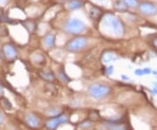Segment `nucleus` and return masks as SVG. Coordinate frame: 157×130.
<instances>
[{"label": "nucleus", "mask_w": 157, "mask_h": 130, "mask_svg": "<svg viewBox=\"0 0 157 130\" xmlns=\"http://www.w3.org/2000/svg\"><path fill=\"white\" fill-rule=\"evenodd\" d=\"M89 94L95 100H102L109 95L111 88L110 86L101 84V83H94L89 86Z\"/></svg>", "instance_id": "obj_2"}, {"label": "nucleus", "mask_w": 157, "mask_h": 130, "mask_svg": "<svg viewBox=\"0 0 157 130\" xmlns=\"http://www.w3.org/2000/svg\"><path fill=\"white\" fill-rule=\"evenodd\" d=\"M123 2L127 5L128 7H136L138 6V0H123Z\"/></svg>", "instance_id": "obj_14"}, {"label": "nucleus", "mask_w": 157, "mask_h": 130, "mask_svg": "<svg viewBox=\"0 0 157 130\" xmlns=\"http://www.w3.org/2000/svg\"><path fill=\"white\" fill-rule=\"evenodd\" d=\"M154 86H155V87H157V82H155V84H154Z\"/></svg>", "instance_id": "obj_29"}, {"label": "nucleus", "mask_w": 157, "mask_h": 130, "mask_svg": "<svg viewBox=\"0 0 157 130\" xmlns=\"http://www.w3.org/2000/svg\"><path fill=\"white\" fill-rule=\"evenodd\" d=\"M0 62H1V52H0Z\"/></svg>", "instance_id": "obj_30"}, {"label": "nucleus", "mask_w": 157, "mask_h": 130, "mask_svg": "<svg viewBox=\"0 0 157 130\" xmlns=\"http://www.w3.org/2000/svg\"><path fill=\"white\" fill-rule=\"evenodd\" d=\"M90 126H91V122L90 121H85V122H83L81 124V127L84 128H89Z\"/></svg>", "instance_id": "obj_21"}, {"label": "nucleus", "mask_w": 157, "mask_h": 130, "mask_svg": "<svg viewBox=\"0 0 157 130\" xmlns=\"http://www.w3.org/2000/svg\"><path fill=\"white\" fill-rule=\"evenodd\" d=\"M5 121V117H4V114L2 113V112L0 111V125H2Z\"/></svg>", "instance_id": "obj_22"}, {"label": "nucleus", "mask_w": 157, "mask_h": 130, "mask_svg": "<svg viewBox=\"0 0 157 130\" xmlns=\"http://www.w3.org/2000/svg\"><path fill=\"white\" fill-rule=\"evenodd\" d=\"M115 59H116V57L114 55V53L111 52H107L102 55V61L104 63L111 62L113 60H114Z\"/></svg>", "instance_id": "obj_11"}, {"label": "nucleus", "mask_w": 157, "mask_h": 130, "mask_svg": "<svg viewBox=\"0 0 157 130\" xmlns=\"http://www.w3.org/2000/svg\"><path fill=\"white\" fill-rule=\"evenodd\" d=\"M43 77H44L45 79H49V80L53 79V75H52V73H50V72H45V73L43 74Z\"/></svg>", "instance_id": "obj_16"}, {"label": "nucleus", "mask_w": 157, "mask_h": 130, "mask_svg": "<svg viewBox=\"0 0 157 130\" xmlns=\"http://www.w3.org/2000/svg\"><path fill=\"white\" fill-rule=\"evenodd\" d=\"M55 40H56L55 35L52 33H49L45 37L44 44H45V45L47 48H52L54 45V44H55Z\"/></svg>", "instance_id": "obj_9"}, {"label": "nucleus", "mask_w": 157, "mask_h": 130, "mask_svg": "<svg viewBox=\"0 0 157 130\" xmlns=\"http://www.w3.org/2000/svg\"><path fill=\"white\" fill-rule=\"evenodd\" d=\"M65 30L68 33L80 34L86 30V25L78 18H71L66 24Z\"/></svg>", "instance_id": "obj_3"}, {"label": "nucleus", "mask_w": 157, "mask_h": 130, "mask_svg": "<svg viewBox=\"0 0 157 130\" xmlns=\"http://www.w3.org/2000/svg\"><path fill=\"white\" fill-rule=\"evenodd\" d=\"M68 120V117L67 115H60L59 117H56L54 119L50 120L47 121L46 126L49 129H55L59 126H60L63 123H66Z\"/></svg>", "instance_id": "obj_7"}, {"label": "nucleus", "mask_w": 157, "mask_h": 130, "mask_svg": "<svg viewBox=\"0 0 157 130\" xmlns=\"http://www.w3.org/2000/svg\"><path fill=\"white\" fill-rule=\"evenodd\" d=\"M113 72H114V68L113 66H110V67H108L107 69V73L108 74V75H112L113 74Z\"/></svg>", "instance_id": "obj_19"}, {"label": "nucleus", "mask_w": 157, "mask_h": 130, "mask_svg": "<svg viewBox=\"0 0 157 130\" xmlns=\"http://www.w3.org/2000/svg\"><path fill=\"white\" fill-rule=\"evenodd\" d=\"M3 94V86H2V84H1V81H0V96Z\"/></svg>", "instance_id": "obj_27"}, {"label": "nucleus", "mask_w": 157, "mask_h": 130, "mask_svg": "<svg viewBox=\"0 0 157 130\" xmlns=\"http://www.w3.org/2000/svg\"><path fill=\"white\" fill-rule=\"evenodd\" d=\"M25 120V123L27 124V126L31 127V128H39L41 124V120L39 119V116L33 113H30L26 114Z\"/></svg>", "instance_id": "obj_8"}, {"label": "nucleus", "mask_w": 157, "mask_h": 130, "mask_svg": "<svg viewBox=\"0 0 157 130\" xmlns=\"http://www.w3.org/2000/svg\"><path fill=\"white\" fill-rule=\"evenodd\" d=\"M59 76V78H60L63 81H68V80H69V78H68L67 76L66 75V74L64 73V71H60Z\"/></svg>", "instance_id": "obj_15"}, {"label": "nucleus", "mask_w": 157, "mask_h": 130, "mask_svg": "<svg viewBox=\"0 0 157 130\" xmlns=\"http://www.w3.org/2000/svg\"><path fill=\"white\" fill-rule=\"evenodd\" d=\"M121 79H123V80H129L130 78H129L128 76H126V75L122 74V75H121Z\"/></svg>", "instance_id": "obj_24"}, {"label": "nucleus", "mask_w": 157, "mask_h": 130, "mask_svg": "<svg viewBox=\"0 0 157 130\" xmlns=\"http://www.w3.org/2000/svg\"><path fill=\"white\" fill-rule=\"evenodd\" d=\"M135 74L138 77H140V76H143L144 74H143V70L142 69H136L135 71Z\"/></svg>", "instance_id": "obj_18"}, {"label": "nucleus", "mask_w": 157, "mask_h": 130, "mask_svg": "<svg viewBox=\"0 0 157 130\" xmlns=\"http://www.w3.org/2000/svg\"><path fill=\"white\" fill-rule=\"evenodd\" d=\"M115 9L119 11H126L128 10V6L127 5L124 3L123 1H121V0H118L115 2V5H114Z\"/></svg>", "instance_id": "obj_13"}, {"label": "nucleus", "mask_w": 157, "mask_h": 130, "mask_svg": "<svg viewBox=\"0 0 157 130\" xmlns=\"http://www.w3.org/2000/svg\"><path fill=\"white\" fill-rule=\"evenodd\" d=\"M83 6H84V2L82 0H71L67 5L70 10H78Z\"/></svg>", "instance_id": "obj_10"}, {"label": "nucleus", "mask_w": 157, "mask_h": 130, "mask_svg": "<svg viewBox=\"0 0 157 130\" xmlns=\"http://www.w3.org/2000/svg\"><path fill=\"white\" fill-rule=\"evenodd\" d=\"M3 54L8 60H12L17 57V52L14 45L7 43L3 46Z\"/></svg>", "instance_id": "obj_5"}, {"label": "nucleus", "mask_w": 157, "mask_h": 130, "mask_svg": "<svg viewBox=\"0 0 157 130\" xmlns=\"http://www.w3.org/2000/svg\"><path fill=\"white\" fill-rule=\"evenodd\" d=\"M153 45H154V46H155V48H157V37L155 39H154V40H153Z\"/></svg>", "instance_id": "obj_26"}, {"label": "nucleus", "mask_w": 157, "mask_h": 130, "mask_svg": "<svg viewBox=\"0 0 157 130\" xmlns=\"http://www.w3.org/2000/svg\"><path fill=\"white\" fill-rule=\"evenodd\" d=\"M89 13L90 17H92V18H94V19H96V18H100V17H101L102 11H101L99 8L94 6V7H92V10L90 11Z\"/></svg>", "instance_id": "obj_12"}, {"label": "nucleus", "mask_w": 157, "mask_h": 130, "mask_svg": "<svg viewBox=\"0 0 157 130\" xmlns=\"http://www.w3.org/2000/svg\"><path fill=\"white\" fill-rule=\"evenodd\" d=\"M152 94H153L154 95H157V87H155V86H154V87H153V89H152Z\"/></svg>", "instance_id": "obj_23"}, {"label": "nucleus", "mask_w": 157, "mask_h": 130, "mask_svg": "<svg viewBox=\"0 0 157 130\" xmlns=\"http://www.w3.org/2000/svg\"><path fill=\"white\" fill-rule=\"evenodd\" d=\"M104 23L107 25L108 28H110L113 35L120 37L124 33V25L117 17L113 14H107L104 18Z\"/></svg>", "instance_id": "obj_1"}, {"label": "nucleus", "mask_w": 157, "mask_h": 130, "mask_svg": "<svg viewBox=\"0 0 157 130\" xmlns=\"http://www.w3.org/2000/svg\"><path fill=\"white\" fill-rule=\"evenodd\" d=\"M152 73H153V74H155V75H157V72H156V71H154V72L152 71Z\"/></svg>", "instance_id": "obj_28"}, {"label": "nucleus", "mask_w": 157, "mask_h": 130, "mask_svg": "<svg viewBox=\"0 0 157 130\" xmlns=\"http://www.w3.org/2000/svg\"><path fill=\"white\" fill-rule=\"evenodd\" d=\"M88 44V40L84 37H79L71 40L67 44V49L71 52L79 51L81 49L85 48Z\"/></svg>", "instance_id": "obj_4"}, {"label": "nucleus", "mask_w": 157, "mask_h": 130, "mask_svg": "<svg viewBox=\"0 0 157 130\" xmlns=\"http://www.w3.org/2000/svg\"><path fill=\"white\" fill-rule=\"evenodd\" d=\"M7 2H8V0H0V5L5 6V5L7 4Z\"/></svg>", "instance_id": "obj_25"}, {"label": "nucleus", "mask_w": 157, "mask_h": 130, "mask_svg": "<svg viewBox=\"0 0 157 130\" xmlns=\"http://www.w3.org/2000/svg\"><path fill=\"white\" fill-rule=\"evenodd\" d=\"M142 70H143V74H144V75H148V74H152V70L150 69V68H148V67L143 68Z\"/></svg>", "instance_id": "obj_20"}, {"label": "nucleus", "mask_w": 157, "mask_h": 130, "mask_svg": "<svg viewBox=\"0 0 157 130\" xmlns=\"http://www.w3.org/2000/svg\"><path fill=\"white\" fill-rule=\"evenodd\" d=\"M140 10L143 14L151 16V15H154V14L156 13L157 8L156 6H155L154 4H152V3L143 2L140 5Z\"/></svg>", "instance_id": "obj_6"}, {"label": "nucleus", "mask_w": 157, "mask_h": 130, "mask_svg": "<svg viewBox=\"0 0 157 130\" xmlns=\"http://www.w3.org/2000/svg\"><path fill=\"white\" fill-rule=\"evenodd\" d=\"M59 113H60V110H59V109H57V108H55V109H51L50 111L48 112V113H49L50 115H52V116H56V115H58Z\"/></svg>", "instance_id": "obj_17"}]
</instances>
